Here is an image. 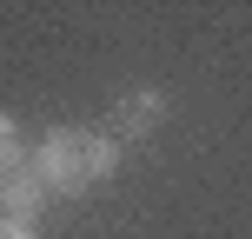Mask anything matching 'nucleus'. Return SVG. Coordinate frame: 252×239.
<instances>
[{"mask_svg": "<svg viewBox=\"0 0 252 239\" xmlns=\"http://www.w3.org/2000/svg\"><path fill=\"white\" fill-rule=\"evenodd\" d=\"M113 160H120L113 139L93 133V126H53V133L40 139V153H33L47 193H87V186H100V179L113 173Z\"/></svg>", "mask_w": 252, "mask_h": 239, "instance_id": "obj_1", "label": "nucleus"}, {"mask_svg": "<svg viewBox=\"0 0 252 239\" xmlns=\"http://www.w3.org/2000/svg\"><path fill=\"white\" fill-rule=\"evenodd\" d=\"M0 166H7V186H0V200H7V226H27V219L40 213V200H47V186H40L33 153H20V139H13V120L0 126Z\"/></svg>", "mask_w": 252, "mask_h": 239, "instance_id": "obj_2", "label": "nucleus"}, {"mask_svg": "<svg viewBox=\"0 0 252 239\" xmlns=\"http://www.w3.org/2000/svg\"><path fill=\"white\" fill-rule=\"evenodd\" d=\"M120 120H126V126H146V120H159V100H153V93H133V100L120 106Z\"/></svg>", "mask_w": 252, "mask_h": 239, "instance_id": "obj_3", "label": "nucleus"}, {"mask_svg": "<svg viewBox=\"0 0 252 239\" xmlns=\"http://www.w3.org/2000/svg\"><path fill=\"white\" fill-rule=\"evenodd\" d=\"M0 239H33V226H7V233H0Z\"/></svg>", "mask_w": 252, "mask_h": 239, "instance_id": "obj_4", "label": "nucleus"}]
</instances>
